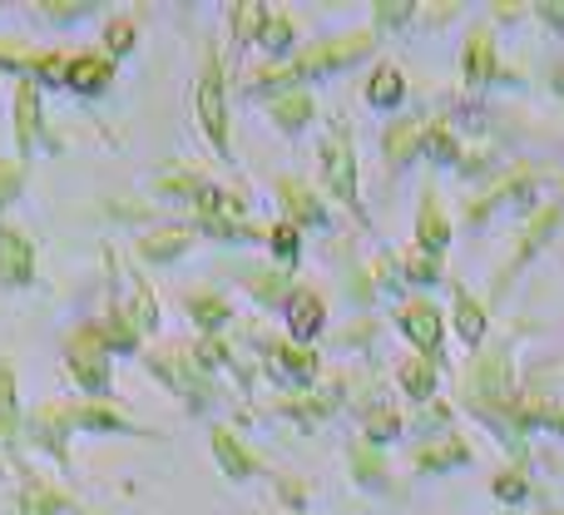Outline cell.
Here are the masks:
<instances>
[{
    "mask_svg": "<svg viewBox=\"0 0 564 515\" xmlns=\"http://www.w3.org/2000/svg\"><path fill=\"white\" fill-rule=\"evenodd\" d=\"M75 407V431H105V437H149L139 421H129L115 401H69Z\"/></svg>",
    "mask_w": 564,
    "mask_h": 515,
    "instance_id": "cell-23",
    "label": "cell"
},
{
    "mask_svg": "<svg viewBox=\"0 0 564 515\" xmlns=\"http://www.w3.org/2000/svg\"><path fill=\"white\" fill-rule=\"evenodd\" d=\"M184 308H188V322L198 328V337H218V332H224V322L234 318V302H228L224 292H194Z\"/></svg>",
    "mask_w": 564,
    "mask_h": 515,
    "instance_id": "cell-36",
    "label": "cell"
},
{
    "mask_svg": "<svg viewBox=\"0 0 564 515\" xmlns=\"http://www.w3.org/2000/svg\"><path fill=\"white\" fill-rule=\"evenodd\" d=\"M347 466L351 476H357L361 491H387L391 486V471H387V457H381V447H371V441H351L347 447Z\"/></svg>",
    "mask_w": 564,
    "mask_h": 515,
    "instance_id": "cell-31",
    "label": "cell"
},
{
    "mask_svg": "<svg viewBox=\"0 0 564 515\" xmlns=\"http://www.w3.org/2000/svg\"><path fill=\"white\" fill-rule=\"evenodd\" d=\"M278 204H282V218L297 228H327L332 224V214L317 199V189L302 184V179H278Z\"/></svg>",
    "mask_w": 564,
    "mask_h": 515,
    "instance_id": "cell-21",
    "label": "cell"
},
{
    "mask_svg": "<svg viewBox=\"0 0 564 515\" xmlns=\"http://www.w3.org/2000/svg\"><path fill=\"white\" fill-rule=\"evenodd\" d=\"M134 50H139V15H129V10L124 15H109L105 20V55L119 65V60H129Z\"/></svg>",
    "mask_w": 564,
    "mask_h": 515,
    "instance_id": "cell-39",
    "label": "cell"
},
{
    "mask_svg": "<svg viewBox=\"0 0 564 515\" xmlns=\"http://www.w3.org/2000/svg\"><path fill=\"white\" fill-rule=\"evenodd\" d=\"M124 312H129V322H134L144 337H154L159 332V322H164V308H159V292L144 282V272H129V298H124Z\"/></svg>",
    "mask_w": 564,
    "mask_h": 515,
    "instance_id": "cell-30",
    "label": "cell"
},
{
    "mask_svg": "<svg viewBox=\"0 0 564 515\" xmlns=\"http://www.w3.org/2000/svg\"><path fill=\"white\" fill-rule=\"evenodd\" d=\"M198 129H204L208 149H214L224 164H234V125H228V65H224V50H208L204 69H198Z\"/></svg>",
    "mask_w": 564,
    "mask_h": 515,
    "instance_id": "cell-5",
    "label": "cell"
},
{
    "mask_svg": "<svg viewBox=\"0 0 564 515\" xmlns=\"http://www.w3.org/2000/svg\"><path fill=\"white\" fill-rule=\"evenodd\" d=\"M555 431H560V437H564V407H560V417H555Z\"/></svg>",
    "mask_w": 564,
    "mask_h": 515,
    "instance_id": "cell-48",
    "label": "cell"
},
{
    "mask_svg": "<svg viewBox=\"0 0 564 515\" xmlns=\"http://www.w3.org/2000/svg\"><path fill=\"white\" fill-rule=\"evenodd\" d=\"M198 244V228L194 224H164V228H149L144 238H139V262H149V268H164V262H178L188 254V248Z\"/></svg>",
    "mask_w": 564,
    "mask_h": 515,
    "instance_id": "cell-20",
    "label": "cell"
},
{
    "mask_svg": "<svg viewBox=\"0 0 564 515\" xmlns=\"http://www.w3.org/2000/svg\"><path fill=\"white\" fill-rule=\"evenodd\" d=\"M263 15H268V6H258V0H238V6H228L234 45H253L258 30H263Z\"/></svg>",
    "mask_w": 564,
    "mask_h": 515,
    "instance_id": "cell-41",
    "label": "cell"
},
{
    "mask_svg": "<svg viewBox=\"0 0 564 515\" xmlns=\"http://www.w3.org/2000/svg\"><path fill=\"white\" fill-rule=\"evenodd\" d=\"M460 85L466 89L500 85V50H496V30H490L486 20L466 30V45H460Z\"/></svg>",
    "mask_w": 564,
    "mask_h": 515,
    "instance_id": "cell-12",
    "label": "cell"
},
{
    "mask_svg": "<svg viewBox=\"0 0 564 515\" xmlns=\"http://www.w3.org/2000/svg\"><path fill=\"white\" fill-rule=\"evenodd\" d=\"M421 476H441V471H456L476 461V447H470L460 431H436V437H421V447L411 451Z\"/></svg>",
    "mask_w": 564,
    "mask_h": 515,
    "instance_id": "cell-15",
    "label": "cell"
},
{
    "mask_svg": "<svg viewBox=\"0 0 564 515\" xmlns=\"http://www.w3.org/2000/svg\"><path fill=\"white\" fill-rule=\"evenodd\" d=\"M208 447H214V466L224 471L234 486H243V481H253V476H263V471H268V461L258 457V451L248 447L234 427H224V421H214V427H208Z\"/></svg>",
    "mask_w": 564,
    "mask_h": 515,
    "instance_id": "cell-11",
    "label": "cell"
},
{
    "mask_svg": "<svg viewBox=\"0 0 564 515\" xmlns=\"http://www.w3.org/2000/svg\"><path fill=\"white\" fill-rule=\"evenodd\" d=\"M550 89H555V95H560V99H564V65H560V69H555V75H550Z\"/></svg>",
    "mask_w": 564,
    "mask_h": 515,
    "instance_id": "cell-47",
    "label": "cell"
},
{
    "mask_svg": "<svg viewBox=\"0 0 564 515\" xmlns=\"http://www.w3.org/2000/svg\"><path fill=\"white\" fill-rule=\"evenodd\" d=\"M268 119H273V129H282V135H302V129L317 119V99H312V89H282V95H268L263 99Z\"/></svg>",
    "mask_w": 564,
    "mask_h": 515,
    "instance_id": "cell-22",
    "label": "cell"
},
{
    "mask_svg": "<svg viewBox=\"0 0 564 515\" xmlns=\"http://www.w3.org/2000/svg\"><path fill=\"white\" fill-rule=\"evenodd\" d=\"M377 15H371V30L377 35H387V30H397V25H406V20H416V0H387V6H371Z\"/></svg>",
    "mask_w": 564,
    "mask_h": 515,
    "instance_id": "cell-45",
    "label": "cell"
},
{
    "mask_svg": "<svg viewBox=\"0 0 564 515\" xmlns=\"http://www.w3.org/2000/svg\"><path fill=\"white\" fill-rule=\"evenodd\" d=\"M144 367L159 387H169L188 411H208L218 401V377L198 367L194 347L188 342H159V347L144 352Z\"/></svg>",
    "mask_w": 564,
    "mask_h": 515,
    "instance_id": "cell-4",
    "label": "cell"
},
{
    "mask_svg": "<svg viewBox=\"0 0 564 515\" xmlns=\"http://www.w3.org/2000/svg\"><path fill=\"white\" fill-rule=\"evenodd\" d=\"M560 218H564V208H560V204H540V214L530 218V228L516 238V254H510L506 272H500V278H496V292H506V282L516 278V272L525 268V262H530V258L540 254V248L550 244V234H555V224H560Z\"/></svg>",
    "mask_w": 564,
    "mask_h": 515,
    "instance_id": "cell-19",
    "label": "cell"
},
{
    "mask_svg": "<svg viewBox=\"0 0 564 515\" xmlns=\"http://www.w3.org/2000/svg\"><path fill=\"white\" fill-rule=\"evenodd\" d=\"M361 99H367L371 109H381V115H391V109L406 105V75H401L391 60H381V65H371L367 85H361Z\"/></svg>",
    "mask_w": 564,
    "mask_h": 515,
    "instance_id": "cell-26",
    "label": "cell"
},
{
    "mask_svg": "<svg viewBox=\"0 0 564 515\" xmlns=\"http://www.w3.org/2000/svg\"><path fill=\"white\" fill-rule=\"evenodd\" d=\"M109 362H115V352L99 342L95 322H79L65 337V367L89 401H109V387H115V367H109Z\"/></svg>",
    "mask_w": 564,
    "mask_h": 515,
    "instance_id": "cell-6",
    "label": "cell"
},
{
    "mask_svg": "<svg viewBox=\"0 0 564 515\" xmlns=\"http://www.w3.org/2000/svg\"><path fill=\"white\" fill-rule=\"evenodd\" d=\"M263 362H268V377H278L282 387L292 391H312L322 377V357L312 347H297L288 337H268L263 342Z\"/></svg>",
    "mask_w": 564,
    "mask_h": 515,
    "instance_id": "cell-10",
    "label": "cell"
},
{
    "mask_svg": "<svg viewBox=\"0 0 564 515\" xmlns=\"http://www.w3.org/2000/svg\"><path fill=\"white\" fill-rule=\"evenodd\" d=\"M238 278L248 282V298L263 302V308H282V302H288V292L297 288L288 268H263V272H258V268H238Z\"/></svg>",
    "mask_w": 564,
    "mask_h": 515,
    "instance_id": "cell-35",
    "label": "cell"
},
{
    "mask_svg": "<svg viewBox=\"0 0 564 515\" xmlns=\"http://www.w3.org/2000/svg\"><path fill=\"white\" fill-rule=\"evenodd\" d=\"M530 491H535V481H530V457H516L506 471H496V481H490V496H496L500 506H525Z\"/></svg>",
    "mask_w": 564,
    "mask_h": 515,
    "instance_id": "cell-38",
    "label": "cell"
},
{
    "mask_svg": "<svg viewBox=\"0 0 564 515\" xmlns=\"http://www.w3.org/2000/svg\"><path fill=\"white\" fill-rule=\"evenodd\" d=\"M35 282V238L15 224H0V288L20 292Z\"/></svg>",
    "mask_w": 564,
    "mask_h": 515,
    "instance_id": "cell-14",
    "label": "cell"
},
{
    "mask_svg": "<svg viewBox=\"0 0 564 515\" xmlns=\"http://www.w3.org/2000/svg\"><path fill=\"white\" fill-rule=\"evenodd\" d=\"M15 506L20 515H89L79 506L75 496H69L65 486H55V481L35 476L30 466H20V491H15Z\"/></svg>",
    "mask_w": 564,
    "mask_h": 515,
    "instance_id": "cell-13",
    "label": "cell"
},
{
    "mask_svg": "<svg viewBox=\"0 0 564 515\" xmlns=\"http://www.w3.org/2000/svg\"><path fill=\"white\" fill-rule=\"evenodd\" d=\"M451 332H456L460 347H470V352H480L490 337V312L480 308L466 288H456V298H451Z\"/></svg>",
    "mask_w": 564,
    "mask_h": 515,
    "instance_id": "cell-24",
    "label": "cell"
},
{
    "mask_svg": "<svg viewBox=\"0 0 564 515\" xmlns=\"http://www.w3.org/2000/svg\"><path fill=\"white\" fill-rule=\"evenodd\" d=\"M40 89L35 79H20L15 85V159L30 164V149L45 139V109H40Z\"/></svg>",
    "mask_w": 564,
    "mask_h": 515,
    "instance_id": "cell-18",
    "label": "cell"
},
{
    "mask_svg": "<svg viewBox=\"0 0 564 515\" xmlns=\"http://www.w3.org/2000/svg\"><path fill=\"white\" fill-rule=\"evenodd\" d=\"M411 248H421V254H431V258H446V248H451V218L441 214V199H436V189H426L421 194V214H416V244Z\"/></svg>",
    "mask_w": 564,
    "mask_h": 515,
    "instance_id": "cell-25",
    "label": "cell"
},
{
    "mask_svg": "<svg viewBox=\"0 0 564 515\" xmlns=\"http://www.w3.org/2000/svg\"><path fill=\"white\" fill-rule=\"evenodd\" d=\"M282 318H288V342L312 347V342L322 337V328H327V302L312 288H292L288 302H282Z\"/></svg>",
    "mask_w": 564,
    "mask_h": 515,
    "instance_id": "cell-16",
    "label": "cell"
},
{
    "mask_svg": "<svg viewBox=\"0 0 564 515\" xmlns=\"http://www.w3.org/2000/svg\"><path fill=\"white\" fill-rule=\"evenodd\" d=\"M35 10L50 20V25H75V20L95 15V10H105V6H89V0H40Z\"/></svg>",
    "mask_w": 564,
    "mask_h": 515,
    "instance_id": "cell-43",
    "label": "cell"
},
{
    "mask_svg": "<svg viewBox=\"0 0 564 515\" xmlns=\"http://www.w3.org/2000/svg\"><path fill=\"white\" fill-rule=\"evenodd\" d=\"M421 159H426L431 169H460L466 144L456 139V129H451L446 119H426V125H421Z\"/></svg>",
    "mask_w": 564,
    "mask_h": 515,
    "instance_id": "cell-27",
    "label": "cell"
},
{
    "mask_svg": "<svg viewBox=\"0 0 564 515\" xmlns=\"http://www.w3.org/2000/svg\"><path fill=\"white\" fill-rule=\"evenodd\" d=\"M397 382H401V391H406L411 401H436V387H441V362H431V357H416V352H406V357L397 362Z\"/></svg>",
    "mask_w": 564,
    "mask_h": 515,
    "instance_id": "cell-28",
    "label": "cell"
},
{
    "mask_svg": "<svg viewBox=\"0 0 564 515\" xmlns=\"http://www.w3.org/2000/svg\"><path fill=\"white\" fill-rule=\"evenodd\" d=\"M253 50H263V55H273V60H288L292 50H297V20H292L288 10L268 6V15H263V30H258Z\"/></svg>",
    "mask_w": 564,
    "mask_h": 515,
    "instance_id": "cell-33",
    "label": "cell"
},
{
    "mask_svg": "<svg viewBox=\"0 0 564 515\" xmlns=\"http://www.w3.org/2000/svg\"><path fill=\"white\" fill-rule=\"evenodd\" d=\"M25 184H30V164H20V159H0V214L25 194Z\"/></svg>",
    "mask_w": 564,
    "mask_h": 515,
    "instance_id": "cell-44",
    "label": "cell"
},
{
    "mask_svg": "<svg viewBox=\"0 0 564 515\" xmlns=\"http://www.w3.org/2000/svg\"><path fill=\"white\" fill-rule=\"evenodd\" d=\"M540 189H545V174L540 169H506V174L490 184V194H480L476 204H470V224H486L490 214H500V208H540Z\"/></svg>",
    "mask_w": 564,
    "mask_h": 515,
    "instance_id": "cell-7",
    "label": "cell"
},
{
    "mask_svg": "<svg viewBox=\"0 0 564 515\" xmlns=\"http://www.w3.org/2000/svg\"><path fill=\"white\" fill-rule=\"evenodd\" d=\"M401 431H406V417L387 397L361 411V441H371V447H391V441H401Z\"/></svg>",
    "mask_w": 564,
    "mask_h": 515,
    "instance_id": "cell-37",
    "label": "cell"
},
{
    "mask_svg": "<svg viewBox=\"0 0 564 515\" xmlns=\"http://www.w3.org/2000/svg\"><path fill=\"white\" fill-rule=\"evenodd\" d=\"M95 332H99V342H105L109 352H139L144 347V332L129 322L124 302H109L105 318H95Z\"/></svg>",
    "mask_w": 564,
    "mask_h": 515,
    "instance_id": "cell-34",
    "label": "cell"
},
{
    "mask_svg": "<svg viewBox=\"0 0 564 515\" xmlns=\"http://www.w3.org/2000/svg\"><path fill=\"white\" fill-rule=\"evenodd\" d=\"M381 45V35L371 25L361 30H347V35H332V40H317V45L307 50H292L288 60H278V65H263L253 79H248V89L253 95H282V89H307L312 79H327V75H341V69L361 65V60H371Z\"/></svg>",
    "mask_w": 564,
    "mask_h": 515,
    "instance_id": "cell-2",
    "label": "cell"
},
{
    "mask_svg": "<svg viewBox=\"0 0 564 515\" xmlns=\"http://www.w3.org/2000/svg\"><path fill=\"white\" fill-rule=\"evenodd\" d=\"M401 278H406V288H436L441 282V258L421 254V248H406V254H401Z\"/></svg>",
    "mask_w": 564,
    "mask_h": 515,
    "instance_id": "cell-42",
    "label": "cell"
},
{
    "mask_svg": "<svg viewBox=\"0 0 564 515\" xmlns=\"http://www.w3.org/2000/svg\"><path fill=\"white\" fill-rule=\"evenodd\" d=\"M516 342H520V332H510V337L486 342L480 352H470L466 372H460V391H466V411H470V417L486 421L496 437L510 441V457H530L525 437L516 431V397H520Z\"/></svg>",
    "mask_w": 564,
    "mask_h": 515,
    "instance_id": "cell-1",
    "label": "cell"
},
{
    "mask_svg": "<svg viewBox=\"0 0 564 515\" xmlns=\"http://www.w3.org/2000/svg\"><path fill=\"white\" fill-rule=\"evenodd\" d=\"M268 254H273L278 268H288V272H292V262L302 258V228H297V224H288V218H278V224L268 228Z\"/></svg>",
    "mask_w": 564,
    "mask_h": 515,
    "instance_id": "cell-40",
    "label": "cell"
},
{
    "mask_svg": "<svg viewBox=\"0 0 564 515\" xmlns=\"http://www.w3.org/2000/svg\"><path fill=\"white\" fill-rule=\"evenodd\" d=\"M391 322H397V332L406 337V347L416 352V357L441 362V342H446V318H441L436 302H431V298H406L397 312H391Z\"/></svg>",
    "mask_w": 564,
    "mask_h": 515,
    "instance_id": "cell-8",
    "label": "cell"
},
{
    "mask_svg": "<svg viewBox=\"0 0 564 515\" xmlns=\"http://www.w3.org/2000/svg\"><path fill=\"white\" fill-rule=\"evenodd\" d=\"M25 437L45 451L55 466L69 471V437H75V407L69 401H40L25 417Z\"/></svg>",
    "mask_w": 564,
    "mask_h": 515,
    "instance_id": "cell-9",
    "label": "cell"
},
{
    "mask_svg": "<svg viewBox=\"0 0 564 515\" xmlns=\"http://www.w3.org/2000/svg\"><path fill=\"white\" fill-rule=\"evenodd\" d=\"M20 437H25V411H20L15 367L0 357V441H6V451H15Z\"/></svg>",
    "mask_w": 564,
    "mask_h": 515,
    "instance_id": "cell-29",
    "label": "cell"
},
{
    "mask_svg": "<svg viewBox=\"0 0 564 515\" xmlns=\"http://www.w3.org/2000/svg\"><path fill=\"white\" fill-rule=\"evenodd\" d=\"M530 10H535L550 30H564V0H540V6H530Z\"/></svg>",
    "mask_w": 564,
    "mask_h": 515,
    "instance_id": "cell-46",
    "label": "cell"
},
{
    "mask_svg": "<svg viewBox=\"0 0 564 515\" xmlns=\"http://www.w3.org/2000/svg\"><path fill=\"white\" fill-rule=\"evenodd\" d=\"M421 125L426 119H397L391 129H381V154H387L391 169H406L421 159Z\"/></svg>",
    "mask_w": 564,
    "mask_h": 515,
    "instance_id": "cell-32",
    "label": "cell"
},
{
    "mask_svg": "<svg viewBox=\"0 0 564 515\" xmlns=\"http://www.w3.org/2000/svg\"><path fill=\"white\" fill-rule=\"evenodd\" d=\"M317 179L332 194V204H341L357 224H367V208H361V174H357V139H351L347 119H332L317 139Z\"/></svg>",
    "mask_w": 564,
    "mask_h": 515,
    "instance_id": "cell-3",
    "label": "cell"
},
{
    "mask_svg": "<svg viewBox=\"0 0 564 515\" xmlns=\"http://www.w3.org/2000/svg\"><path fill=\"white\" fill-rule=\"evenodd\" d=\"M115 85V60L105 50H75L69 55V69H65V89L79 99H99L105 89Z\"/></svg>",
    "mask_w": 564,
    "mask_h": 515,
    "instance_id": "cell-17",
    "label": "cell"
}]
</instances>
